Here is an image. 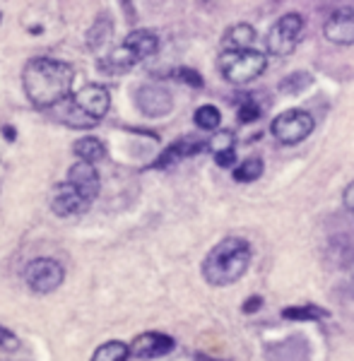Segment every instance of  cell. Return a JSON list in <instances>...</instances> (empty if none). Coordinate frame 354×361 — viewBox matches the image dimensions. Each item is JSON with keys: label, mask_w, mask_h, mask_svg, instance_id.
Returning a JSON list of instances; mask_svg holds the SVG:
<instances>
[{"label": "cell", "mask_w": 354, "mask_h": 361, "mask_svg": "<svg viewBox=\"0 0 354 361\" xmlns=\"http://www.w3.org/2000/svg\"><path fill=\"white\" fill-rule=\"evenodd\" d=\"M284 320H294V323H309V320H323L330 318V311L316 306V304H304V306H289L282 311Z\"/></svg>", "instance_id": "ac0fdd59"}, {"label": "cell", "mask_w": 354, "mask_h": 361, "mask_svg": "<svg viewBox=\"0 0 354 361\" xmlns=\"http://www.w3.org/2000/svg\"><path fill=\"white\" fill-rule=\"evenodd\" d=\"M135 102L138 106H140V111L145 116H166L171 111V94L169 90H164V87L159 85H145L138 90L135 94Z\"/></svg>", "instance_id": "7c38bea8"}, {"label": "cell", "mask_w": 354, "mask_h": 361, "mask_svg": "<svg viewBox=\"0 0 354 361\" xmlns=\"http://www.w3.org/2000/svg\"><path fill=\"white\" fill-rule=\"evenodd\" d=\"M309 85H311V75L297 73V75H292V78L282 80L280 90L284 92V94H292V92H299V90H304V87H309Z\"/></svg>", "instance_id": "7402d4cb"}, {"label": "cell", "mask_w": 354, "mask_h": 361, "mask_svg": "<svg viewBox=\"0 0 354 361\" xmlns=\"http://www.w3.org/2000/svg\"><path fill=\"white\" fill-rule=\"evenodd\" d=\"M68 180H71L90 202H94L97 195H99L102 180H99V171H97L92 161H85V159L75 161V164L68 169Z\"/></svg>", "instance_id": "8fae6325"}, {"label": "cell", "mask_w": 354, "mask_h": 361, "mask_svg": "<svg viewBox=\"0 0 354 361\" xmlns=\"http://www.w3.org/2000/svg\"><path fill=\"white\" fill-rule=\"evenodd\" d=\"M342 200H345V207L354 212V180L345 188V195H342Z\"/></svg>", "instance_id": "f1b7e54d"}, {"label": "cell", "mask_w": 354, "mask_h": 361, "mask_svg": "<svg viewBox=\"0 0 354 361\" xmlns=\"http://www.w3.org/2000/svg\"><path fill=\"white\" fill-rule=\"evenodd\" d=\"M157 51H159V39H157V34L149 32V29H135V32L128 34L118 49H114L104 61H99V68L104 73L118 75V73L130 70L135 63L145 61V58L154 56Z\"/></svg>", "instance_id": "3957f363"}, {"label": "cell", "mask_w": 354, "mask_h": 361, "mask_svg": "<svg viewBox=\"0 0 354 361\" xmlns=\"http://www.w3.org/2000/svg\"><path fill=\"white\" fill-rule=\"evenodd\" d=\"M313 116L304 109H289L282 111L280 116H275L272 121V135L277 142L282 145H299L301 140H306L313 133Z\"/></svg>", "instance_id": "5b68a950"}, {"label": "cell", "mask_w": 354, "mask_h": 361, "mask_svg": "<svg viewBox=\"0 0 354 361\" xmlns=\"http://www.w3.org/2000/svg\"><path fill=\"white\" fill-rule=\"evenodd\" d=\"M3 135L8 137V140H15L17 137V130H13L10 126H3Z\"/></svg>", "instance_id": "f546056e"}, {"label": "cell", "mask_w": 354, "mask_h": 361, "mask_svg": "<svg viewBox=\"0 0 354 361\" xmlns=\"http://www.w3.org/2000/svg\"><path fill=\"white\" fill-rule=\"evenodd\" d=\"M260 306H263V296H248L241 311L243 313H253V311H260Z\"/></svg>", "instance_id": "83f0119b"}, {"label": "cell", "mask_w": 354, "mask_h": 361, "mask_svg": "<svg viewBox=\"0 0 354 361\" xmlns=\"http://www.w3.org/2000/svg\"><path fill=\"white\" fill-rule=\"evenodd\" d=\"M75 68L58 58H32L22 70V87L37 109H54L73 97Z\"/></svg>", "instance_id": "6da1fadb"}, {"label": "cell", "mask_w": 354, "mask_h": 361, "mask_svg": "<svg viewBox=\"0 0 354 361\" xmlns=\"http://www.w3.org/2000/svg\"><path fill=\"white\" fill-rule=\"evenodd\" d=\"M193 121L198 123V128L202 130H217L219 123H222V114L217 111V106H200L198 111L193 114Z\"/></svg>", "instance_id": "44dd1931"}, {"label": "cell", "mask_w": 354, "mask_h": 361, "mask_svg": "<svg viewBox=\"0 0 354 361\" xmlns=\"http://www.w3.org/2000/svg\"><path fill=\"white\" fill-rule=\"evenodd\" d=\"M73 109L83 116V121L90 126H97V121H102L109 114L111 106V94L104 85H87L83 90H78L73 94Z\"/></svg>", "instance_id": "8992f818"}, {"label": "cell", "mask_w": 354, "mask_h": 361, "mask_svg": "<svg viewBox=\"0 0 354 361\" xmlns=\"http://www.w3.org/2000/svg\"><path fill=\"white\" fill-rule=\"evenodd\" d=\"M173 347H176V342H173L171 335L149 330V333L138 335L135 340L130 342V357L140 359V361H152V359H159V357L171 354Z\"/></svg>", "instance_id": "9c48e42d"}, {"label": "cell", "mask_w": 354, "mask_h": 361, "mask_svg": "<svg viewBox=\"0 0 354 361\" xmlns=\"http://www.w3.org/2000/svg\"><path fill=\"white\" fill-rule=\"evenodd\" d=\"M251 243L241 236H227L202 260V277L212 287H229L246 275L251 265Z\"/></svg>", "instance_id": "7a4b0ae2"}, {"label": "cell", "mask_w": 354, "mask_h": 361, "mask_svg": "<svg viewBox=\"0 0 354 361\" xmlns=\"http://www.w3.org/2000/svg\"><path fill=\"white\" fill-rule=\"evenodd\" d=\"M255 39H258L255 29H253L251 25H246V22H239V25L229 27L227 32H224V37H222V49H224V51L253 49V46H255Z\"/></svg>", "instance_id": "9a60e30c"}, {"label": "cell", "mask_w": 354, "mask_h": 361, "mask_svg": "<svg viewBox=\"0 0 354 361\" xmlns=\"http://www.w3.org/2000/svg\"><path fill=\"white\" fill-rule=\"evenodd\" d=\"M207 147L212 149V154H217V152H224V149H231L234 147V135H231V133H217V135H214L210 142H207Z\"/></svg>", "instance_id": "603a6c76"}, {"label": "cell", "mask_w": 354, "mask_h": 361, "mask_svg": "<svg viewBox=\"0 0 354 361\" xmlns=\"http://www.w3.org/2000/svg\"><path fill=\"white\" fill-rule=\"evenodd\" d=\"M130 359V345L121 340H109L94 349L90 361H128Z\"/></svg>", "instance_id": "e0dca14e"}, {"label": "cell", "mask_w": 354, "mask_h": 361, "mask_svg": "<svg viewBox=\"0 0 354 361\" xmlns=\"http://www.w3.org/2000/svg\"><path fill=\"white\" fill-rule=\"evenodd\" d=\"M73 152L78 159H85V161H102L106 157V145L104 140L99 137H80L78 142L73 145Z\"/></svg>", "instance_id": "2e32d148"}, {"label": "cell", "mask_w": 354, "mask_h": 361, "mask_svg": "<svg viewBox=\"0 0 354 361\" xmlns=\"http://www.w3.org/2000/svg\"><path fill=\"white\" fill-rule=\"evenodd\" d=\"M260 118V109L253 102H243L239 106V121L241 123H255Z\"/></svg>", "instance_id": "d4e9b609"}, {"label": "cell", "mask_w": 354, "mask_h": 361, "mask_svg": "<svg viewBox=\"0 0 354 361\" xmlns=\"http://www.w3.org/2000/svg\"><path fill=\"white\" fill-rule=\"evenodd\" d=\"M173 78L176 80H181L183 85H190V87H202V75L198 73V70H193V68H178L176 73H173Z\"/></svg>", "instance_id": "cb8c5ba5"}, {"label": "cell", "mask_w": 354, "mask_h": 361, "mask_svg": "<svg viewBox=\"0 0 354 361\" xmlns=\"http://www.w3.org/2000/svg\"><path fill=\"white\" fill-rule=\"evenodd\" d=\"M214 161H217V166H222V169L234 166V161H236V147L224 149V152H217V154H214Z\"/></svg>", "instance_id": "4316f807"}, {"label": "cell", "mask_w": 354, "mask_h": 361, "mask_svg": "<svg viewBox=\"0 0 354 361\" xmlns=\"http://www.w3.org/2000/svg\"><path fill=\"white\" fill-rule=\"evenodd\" d=\"M205 147H207V142H202L198 137H181V140H176V142H171L164 152L157 157L152 169H166V166L176 164V161L185 159V157H193V154L202 152Z\"/></svg>", "instance_id": "5bb4252c"}, {"label": "cell", "mask_w": 354, "mask_h": 361, "mask_svg": "<svg viewBox=\"0 0 354 361\" xmlns=\"http://www.w3.org/2000/svg\"><path fill=\"white\" fill-rule=\"evenodd\" d=\"M323 34L330 44L338 46H352L354 44V13L352 10H335L328 17Z\"/></svg>", "instance_id": "4fadbf2b"}, {"label": "cell", "mask_w": 354, "mask_h": 361, "mask_svg": "<svg viewBox=\"0 0 354 361\" xmlns=\"http://www.w3.org/2000/svg\"><path fill=\"white\" fill-rule=\"evenodd\" d=\"M92 202L87 200V197L80 193L78 188L71 183V180H63V183H58L54 188V197H51V207H54V212L58 217H73V214H80L85 212L87 207H90Z\"/></svg>", "instance_id": "30bf717a"}, {"label": "cell", "mask_w": 354, "mask_h": 361, "mask_svg": "<svg viewBox=\"0 0 354 361\" xmlns=\"http://www.w3.org/2000/svg\"><path fill=\"white\" fill-rule=\"evenodd\" d=\"M66 270L54 258H37L25 267V282L34 294H51L63 284Z\"/></svg>", "instance_id": "ba28073f"}, {"label": "cell", "mask_w": 354, "mask_h": 361, "mask_svg": "<svg viewBox=\"0 0 354 361\" xmlns=\"http://www.w3.org/2000/svg\"><path fill=\"white\" fill-rule=\"evenodd\" d=\"M260 176H263V159L260 157H248L234 169V180H239V183H253Z\"/></svg>", "instance_id": "d6986e66"}, {"label": "cell", "mask_w": 354, "mask_h": 361, "mask_svg": "<svg viewBox=\"0 0 354 361\" xmlns=\"http://www.w3.org/2000/svg\"><path fill=\"white\" fill-rule=\"evenodd\" d=\"M217 66L222 78L231 85H248L253 80H258L265 73L268 66V58L263 51L253 49H234V51H224L217 58Z\"/></svg>", "instance_id": "277c9868"}, {"label": "cell", "mask_w": 354, "mask_h": 361, "mask_svg": "<svg viewBox=\"0 0 354 361\" xmlns=\"http://www.w3.org/2000/svg\"><path fill=\"white\" fill-rule=\"evenodd\" d=\"M17 347H20L17 335L5 328V325H0V352H15Z\"/></svg>", "instance_id": "484cf974"}, {"label": "cell", "mask_w": 354, "mask_h": 361, "mask_svg": "<svg viewBox=\"0 0 354 361\" xmlns=\"http://www.w3.org/2000/svg\"><path fill=\"white\" fill-rule=\"evenodd\" d=\"M301 34H304V20L297 13L282 15L268 32V51L272 56H289L297 49Z\"/></svg>", "instance_id": "52a82bcc"}, {"label": "cell", "mask_w": 354, "mask_h": 361, "mask_svg": "<svg viewBox=\"0 0 354 361\" xmlns=\"http://www.w3.org/2000/svg\"><path fill=\"white\" fill-rule=\"evenodd\" d=\"M109 34H111V20H109L106 15H99L94 22V27H92L90 34H87V44H90V49H99V46L106 42Z\"/></svg>", "instance_id": "ffe728a7"}]
</instances>
